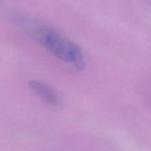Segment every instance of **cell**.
<instances>
[{
  "mask_svg": "<svg viewBox=\"0 0 151 151\" xmlns=\"http://www.w3.org/2000/svg\"><path fill=\"white\" fill-rule=\"evenodd\" d=\"M29 88L41 100L52 106H58L61 102L60 96L57 92L49 85L41 81L31 80L28 83Z\"/></svg>",
  "mask_w": 151,
  "mask_h": 151,
  "instance_id": "obj_2",
  "label": "cell"
},
{
  "mask_svg": "<svg viewBox=\"0 0 151 151\" xmlns=\"http://www.w3.org/2000/svg\"><path fill=\"white\" fill-rule=\"evenodd\" d=\"M14 20L28 35L53 56L66 63L72 65L78 69H83L85 61L82 51L69 38L53 28L30 18L16 16Z\"/></svg>",
  "mask_w": 151,
  "mask_h": 151,
  "instance_id": "obj_1",
  "label": "cell"
}]
</instances>
